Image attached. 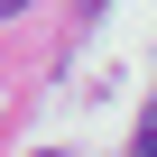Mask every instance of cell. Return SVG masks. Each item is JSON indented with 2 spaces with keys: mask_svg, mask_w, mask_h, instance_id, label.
Masks as SVG:
<instances>
[{
  "mask_svg": "<svg viewBox=\"0 0 157 157\" xmlns=\"http://www.w3.org/2000/svg\"><path fill=\"white\" fill-rule=\"evenodd\" d=\"M19 10H28V0H0V19H19Z\"/></svg>",
  "mask_w": 157,
  "mask_h": 157,
  "instance_id": "2",
  "label": "cell"
},
{
  "mask_svg": "<svg viewBox=\"0 0 157 157\" xmlns=\"http://www.w3.org/2000/svg\"><path fill=\"white\" fill-rule=\"evenodd\" d=\"M37 157H65V148H37Z\"/></svg>",
  "mask_w": 157,
  "mask_h": 157,
  "instance_id": "3",
  "label": "cell"
},
{
  "mask_svg": "<svg viewBox=\"0 0 157 157\" xmlns=\"http://www.w3.org/2000/svg\"><path fill=\"white\" fill-rule=\"evenodd\" d=\"M129 157H157V102H148V120H139V139H129Z\"/></svg>",
  "mask_w": 157,
  "mask_h": 157,
  "instance_id": "1",
  "label": "cell"
}]
</instances>
